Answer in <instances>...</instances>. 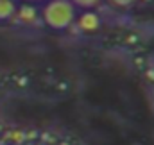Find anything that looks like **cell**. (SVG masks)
Listing matches in <instances>:
<instances>
[{
  "instance_id": "cell-5",
  "label": "cell",
  "mask_w": 154,
  "mask_h": 145,
  "mask_svg": "<svg viewBox=\"0 0 154 145\" xmlns=\"http://www.w3.org/2000/svg\"><path fill=\"white\" fill-rule=\"evenodd\" d=\"M74 4L75 9H82V11H91L93 7H97L102 0H70Z\"/></svg>"
},
{
  "instance_id": "cell-1",
  "label": "cell",
  "mask_w": 154,
  "mask_h": 145,
  "mask_svg": "<svg viewBox=\"0 0 154 145\" xmlns=\"http://www.w3.org/2000/svg\"><path fill=\"white\" fill-rule=\"evenodd\" d=\"M41 18L52 31H65L75 22L77 9L70 0H47L41 9Z\"/></svg>"
},
{
  "instance_id": "cell-2",
  "label": "cell",
  "mask_w": 154,
  "mask_h": 145,
  "mask_svg": "<svg viewBox=\"0 0 154 145\" xmlns=\"http://www.w3.org/2000/svg\"><path fill=\"white\" fill-rule=\"evenodd\" d=\"M75 22H77V27L82 32H95L100 27V18L93 11H82L81 14H77Z\"/></svg>"
},
{
  "instance_id": "cell-3",
  "label": "cell",
  "mask_w": 154,
  "mask_h": 145,
  "mask_svg": "<svg viewBox=\"0 0 154 145\" xmlns=\"http://www.w3.org/2000/svg\"><path fill=\"white\" fill-rule=\"evenodd\" d=\"M14 16H16L22 23L29 25V23H34V22L38 20L39 11H38V7H36L34 4H22V5H18Z\"/></svg>"
},
{
  "instance_id": "cell-7",
  "label": "cell",
  "mask_w": 154,
  "mask_h": 145,
  "mask_svg": "<svg viewBox=\"0 0 154 145\" xmlns=\"http://www.w3.org/2000/svg\"><path fill=\"white\" fill-rule=\"evenodd\" d=\"M16 2H23V4H39V2H47V0H16Z\"/></svg>"
},
{
  "instance_id": "cell-4",
  "label": "cell",
  "mask_w": 154,
  "mask_h": 145,
  "mask_svg": "<svg viewBox=\"0 0 154 145\" xmlns=\"http://www.w3.org/2000/svg\"><path fill=\"white\" fill-rule=\"evenodd\" d=\"M16 9H18L16 0H0V22L14 18Z\"/></svg>"
},
{
  "instance_id": "cell-6",
  "label": "cell",
  "mask_w": 154,
  "mask_h": 145,
  "mask_svg": "<svg viewBox=\"0 0 154 145\" xmlns=\"http://www.w3.org/2000/svg\"><path fill=\"white\" fill-rule=\"evenodd\" d=\"M111 7H116V9H125V7H129V5H133V4H136L138 0H106Z\"/></svg>"
}]
</instances>
